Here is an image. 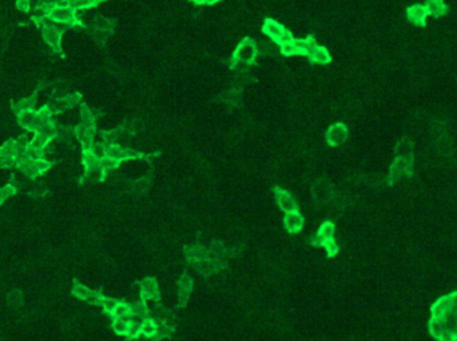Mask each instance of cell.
Returning <instances> with one entry per match:
<instances>
[{"label":"cell","mask_w":457,"mask_h":341,"mask_svg":"<svg viewBox=\"0 0 457 341\" xmlns=\"http://www.w3.org/2000/svg\"><path fill=\"white\" fill-rule=\"evenodd\" d=\"M142 297L144 300H151V298H159V288L157 282L153 278H146L142 282Z\"/></svg>","instance_id":"cell-10"},{"label":"cell","mask_w":457,"mask_h":341,"mask_svg":"<svg viewBox=\"0 0 457 341\" xmlns=\"http://www.w3.org/2000/svg\"><path fill=\"white\" fill-rule=\"evenodd\" d=\"M313 60H316L318 63H328V62H330V56L325 48L317 47V50L314 51Z\"/></svg>","instance_id":"cell-17"},{"label":"cell","mask_w":457,"mask_h":341,"mask_svg":"<svg viewBox=\"0 0 457 341\" xmlns=\"http://www.w3.org/2000/svg\"><path fill=\"white\" fill-rule=\"evenodd\" d=\"M31 7V3H30V0H18V8H19L20 11L27 12Z\"/></svg>","instance_id":"cell-20"},{"label":"cell","mask_w":457,"mask_h":341,"mask_svg":"<svg viewBox=\"0 0 457 341\" xmlns=\"http://www.w3.org/2000/svg\"><path fill=\"white\" fill-rule=\"evenodd\" d=\"M448 298H449L452 308H453V309H457V290H454V292L448 294Z\"/></svg>","instance_id":"cell-21"},{"label":"cell","mask_w":457,"mask_h":341,"mask_svg":"<svg viewBox=\"0 0 457 341\" xmlns=\"http://www.w3.org/2000/svg\"><path fill=\"white\" fill-rule=\"evenodd\" d=\"M275 199L278 206L286 213H291V211H298V205L295 203V199L291 197L287 191H283L281 189H275Z\"/></svg>","instance_id":"cell-6"},{"label":"cell","mask_w":457,"mask_h":341,"mask_svg":"<svg viewBox=\"0 0 457 341\" xmlns=\"http://www.w3.org/2000/svg\"><path fill=\"white\" fill-rule=\"evenodd\" d=\"M453 310L452 305H450L449 298H448V294L446 296H442L437 300V301H434L430 306V313H432V317L434 320H438V321H442L444 318L448 316Z\"/></svg>","instance_id":"cell-4"},{"label":"cell","mask_w":457,"mask_h":341,"mask_svg":"<svg viewBox=\"0 0 457 341\" xmlns=\"http://www.w3.org/2000/svg\"><path fill=\"white\" fill-rule=\"evenodd\" d=\"M114 316H115L116 318H124V317H127V316H131V306L130 305H127V304H124V302H122V304H118V305H116V308H115V310H114Z\"/></svg>","instance_id":"cell-16"},{"label":"cell","mask_w":457,"mask_h":341,"mask_svg":"<svg viewBox=\"0 0 457 341\" xmlns=\"http://www.w3.org/2000/svg\"><path fill=\"white\" fill-rule=\"evenodd\" d=\"M142 333L147 337H153L154 334L158 333V325L153 320H146L142 322Z\"/></svg>","instance_id":"cell-15"},{"label":"cell","mask_w":457,"mask_h":341,"mask_svg":"<svg viewBox=\"0 0 457 341\" xmlns=\"http://www.w3.org/2000/svg\"><path fill=\"white\" fill-rule=\"evenodd\" d=\"M412 170H413V157H396L390 166V183L396 182L402 175H410Z\"/></svg>","instance_id":"cell-1"},{"label":"cell","mask_w":457,"mask_h":341,"mask_svg":"<svg viewBox=\"0 0 457 341\" xmlns=\"http://www.w3.org/2000/svg\"><path fill=\"white\" fill-rule=\"evenodd\" d=\"M191 288H193V281H191V278L189 276H185V277L179 281V296L182 298V301H185L187 297H189V293L191 292Z\"/></svg>","instance_id":"cell-14"},{"label":"cell","mask_w":457,"mask_h":341,"mask_svg":"<svg viewBox=\"0 0 457 341\" xmlns=\"http://www.w3.org/2000/svg\"><path fill=\"white\" fill-rule=\"evenodd\" d=\"M194 2L198 4H203V3H214V2H217V0H194Z\"/></svg>","instance_id":"cell-22"},{"label":"cell","mask_w":457,"mask_h":341,"mask_svg":"<svg viewBox=\"0 0 457 341\" xmlns=\"http://www.w3.org/2000/svg\"><path fill=\"white\" fill-rule=\"evenodd\" d=\"M441 322L444 324V326H445V329L453 334L454 338H456L457 341V309L452 310Z\"/></svg>","instance_id":"cell-12"},{"label":"cell","mask_w":457,"mask_h":341,"mask_svg":"<svg viewBox=\"0 0 457 341\" xmlns=\"http://www.w3.org/2000/svg\"><path fill=\"white\" fill-rule=\"evenodd\" d=\"M322 246H325V249L326 252H328V256H329V257H334V256L338 253V250H340L337 242L334 241V238L333 240H329V241H325Z\"/></svg>","instance_id":"cell-19"},{"label":"cell","mask_w":457,"mask_h":341,"mask_svg":"<svg viewBox=\"0 0 457 341\" xmlns=\"http://www.w3.org/2000/svg\"><path fill=\"white\" fill-rule=\"evenodd\" d=\"M334 238V225L332 222H324L321 228L318 229L317 234L310 240V244L314 246H322L324 242L333 240Z\"/></svg>","instance_id":"cell-7"},{"label":"cell","mask_w":457,"mask_h":341,"mask_svg":"<svg viewBox=\"0 0 457 341\" xmlns=\"http://www.w3.org/2000/svg\"><path fill=\"white\" fill-rule=\"evenodd\" d=\"M285 228H286L290 233H298L299 230L303 226V217L299 214L298 211H291L286 213V217L283 219Z\"/></svg>","instance_id":"cell-8"},{"label":"cell","mask_w":457,"mask_h":341,"mask_svg":"<svg viewBox=\"0 0 457 341\" xmlns=\"http://www.w3.org/2000/svg\"><path fill=\"white\" fill-rule=\"evenodd\" d=\"M112 328L118 334H126L128 329V321H126L124 318H116L112 324Z\"/></svg>","instance_id":"cell-18"},{"label":"cell","mask_w":457,"mask_h":341,"mask_svg":"<svg viewBox=\"0 0 457 341\" xmlns=\"http://www.w3.org/2000/svg\"><path fill=\"white\" fill-rule=\"evenodd\" d=\"M346 137H348V129L344 123H336L326 133V139L332 146H338L344 143Z\"/></svg>","instance_id":"cell-5"},{"label":"cell","mask_w":457,"mask_h":341,"mask_svg":"<svg viewBox=\"0 0 457 341\" xmlns=\"http://www.w3.org/2000/svg\"><path fill=\"white\" fill-rule=\"evenodd\" d=\"M396 157H413V150L409 139H401L396 147Z\"/></svg>","instance_id":"cell-13"},{"label":"cell","mask_w":457,"mask_h":341,"mask_svg":"<svg viewBox=\"0 0 457 341\" xmlns=\"http://www.w3.org/2000/svg\"><path fill=\"white\" fill-rule=\"evenodd\" d=\"M425 7L433 18H442L448 14V6L444 0H426Z\"/></svg>","instance_id":"cell-9"},{"label":"cell","mask_w":457,"mask_h":341,"mask_svg":"<svg viewBox=\"0 0 457 341\" xmlns=\"http://www.w3.org/2000/svg\"><path fill=\"white\" fill-rule=\"evenodd\" d=\"M428 329H429L430 336L437 341L441 340L442 336L446 333L444 324L441 321H438V320H434V318H430L429 322H428Z\"/></svg>","instance_id":"cell-11"},{"label":"cell","mask_w":457,"mask_h":341,"mask_svg":"<svg viewBox=\"0 0 457 341\" xmlns=\"http://www.w3.org/2000/svg\"><path fill=\"white\" fill-rule=\"evenodd\" d=\"M255 55H257V50H255L254 42L251 39H246L239 44V47L237 48V51L234 54V58L238 62L251 63L254 60Z\"/></svg>","instance_id":"cell-3"},{"label":"cell","mask_w":457,"mask_h":341,"mask_svg":"<svg viewBox=\"0 0 457 341\" xmlns=\"http://www.w3.org/2000/svg\"><path fill=\"white\" fill-rule=\"evenodd\" d=\"M429 16L425 4H413L406 10V19L408 22L417 27H424L426 24V18Z\"/></svg>","instance_id":"cell-2"}]
</instances>
